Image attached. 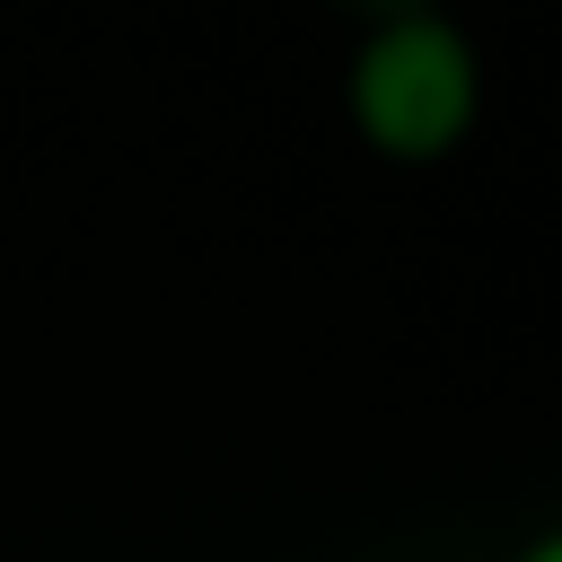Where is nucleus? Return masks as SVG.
I'll return each mask as SVG.
<instances>
[{
	"mask_svg": "<svg viewBox=\"0 0 562 562\" xmlns=\"http://www.w3.org/2000/svg\"><path fill=\"white\" fill-rule=\"evenodd\" d=\"M342 114L351 132L395 167H439L465 149L483 114V53L439 0L369 9L351 61H342Z\"/></svg>",
	"mask_w": 562,
	"mask_h": 562,
	"instance_id": "nucleus-1",
	"label": "nucleus"
},
{
	"mask_svg": "<svg viewBox=\"0 0 562 562\" xmlns=\"http://www.w3.org/2000/svg\"><path fill=\"white\" fill-rule=\"evenodd\" d=\"M509 562H562V536H527V544H518Z\"/></svg>",
	"mask_w": 562,
	"mask_h": 562,
	"instance_id": "nucleus-2",
	"label": "nucleus"
},
{
	"mask_svg": "<svg viewBox=\"0 0 562 562\" xmlns=\"http://www.w3.org/2000/svg\"><path fill=\"white\" fill-rule=\"evenodd\" d=\"M342 9H360V18H369V9H395V0H342Z\"/></svg>",
	"mask_w": 562,
	"mask_h": 562,
	"instance_id": "nucleus-3",
	"label": "nucleus"
}]
</instances>
